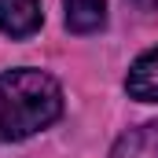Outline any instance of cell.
<instances>
[{"mask_svg":"<svg viewBox=\"0 0 158 158\" xmlns=\"http://www.w3.org/2000/svg\"><path fill=\"white\" fill-rule=\"evenodd\" d=\"M63 114V88L44 70L19 66L0 74V143H19Z\"/></svg>","mask_w":158,"mask_h":158,"instance_id":"cell-1","label":"cell"},{"mask_svg":"<svg viewBox=\"0 0 158 158\" xmlns=\"http://www.w3.org/2000/svg\"><path fill=\"white\" fill-rule=\"evenodd\" d=\"M140 7H158V0H136Z\"/></svg>","mask_w":158,"mask_h":158,"instance_id":"cell-6","label":"cell"},{"mask_svg":"<svg viewBox=\"0 0 158 158\" xmlns=\"http://www.w3.org/2000/svg\"><path fill=\"white\" fill-rule=\"evenodd\" d=\"M110 158H158V121H147L140 129H129L114 143Z\"/></svg>","mask_w":158,"mask_h":158,"instance_id":"cell-5","label":"cell"},{"mask_svg":"<svg viewBox=\"0 0 158 158\" xmlns=\"http://www.w3.org/2000/svg\"><path fill=\"white\" fill-rule=\"evenodd\" d=\"M125 92L140 103H158V48L143 52L132 66H129V77H125Z\"/></svg>","mask_w":158,"mask_h":158,"instance_id":"cell-3","label":"cell"},{"mask_svg":"<svg viewBox=\"0 0 158 158\" xmlns=\"http://www.w3.org/2000/svg\"><path fill=\"white\" fill-rule=\"evenodd\" d=\"M44 22L40 15V0H0V30L7 37L22 40V37H33Z\"/></svg>","mask_w":158,"mask_h":158,"instance_id":"cell-2","label":"cell"},{"mask_svg":"<svg viewBox=\"0 0 158 158\" xmlns=\"http://www.w3.org/2000/svg\"><path fill=\"white\" fill-rule=\"evenodd\" d=\"M63 11L70 33H96L107 22V0H63Z\"/></svg>","mask_w":158,"mask_h":158,"instance_id":"cell-4","label":"cell"}]
</instances>
